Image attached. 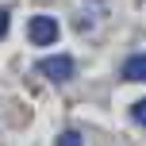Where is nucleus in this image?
<instances>
[{
	"mask_svg": "<svg viewBox=\"0 0 146 146\" xmlns=\"http://www.w3.org/2000/svg\"><path fill=\"white\" fill-rule=\"evenodd\" d=\"M38 73H42V77H50V81H69L73 73H77V66H73L69 54H50V58L38 62Z\"/></svg>",
	"mask_w": 146,
	"mask_h": 146,
	"instance_id": "f03ea898",
	"label": "nucleus"
},
{
	"mask_svg": "<svg viewBox=\"0 0 146 146\" xmlns=\"http://www.w3.org/2000/svg\"><path fill=\"white\" fill-rule=\"evenodd\" d=\"M123 81L146 85V54H131V58L123 62Z\"/></svg>",
	"mask_w": 146,
	"mask_h": 146,
	"instance_id": "7ed1b4c3",
	"label": "nucleus"
},
{
	"mask_svg": "<svg viewBox=\"0 0 146 146\" xmlns=\"http://www.w3.org/2000/svg\"><path fill=\"white\" fill-rule=\"evenodd\" d=\"M8 23H12V15H8V8H0V38L8 35Z\"/></svg>",
	"mask_w": 146,
	"mask_h": 146,
	"instance_id": "423d86ee",
	"label": "nucleus"
},
{
	"mask_svg": "<svg viewBox=\"0 0 146 146\" xmlns=\"http://www.w3.org/2000/svg\"><path fill=\"white\" fill-rule=\"evenodd\" d=\"M58 35H62V27H58V19H54V15H35V19L27 23V38H31L35 46L58 42Z\"/></svg>",
	"mask_w": 146,
	"mask_h": 146,
	"instance_id": "f257e3e1",
	"label": "nucleus"
},
{
	"mask_svg": "<svg viewBox=\"0 0 146 146\" xmlns=\"http://www.w3.org/2000/svg\"><path fill=\"white\" fill-rule=\"evenodd\" d=\"M131 119H135L139 127H146V96H142L139 104H131Z\"/></svg>",
	"mask_w": 146,
	"mask_h": 146,
	"instance_id": "39448f33",
	"label": "nucleus"
},
{
	"mask_svg": "<svg viewBox=\"0 0 146 146\" xmlns=\"http://www.w3.org/2000/svg\"><path fill=\"white\" fill-rule=\"evenodd\" d=\"M54 146H85V139H81V131H73V127H69V131L58 135V142H54Z\"/></svg>",
	"mask_w": 146,
	"mask_h": 146,
	"instance_id": "20e7f679",
	"label": "nucleus"
}]
</instances>
